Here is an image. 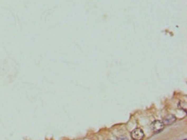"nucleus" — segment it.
Returning a JSON list of instances; mask_svg holds the SVG:
<instances>
[{
    "mask_svg": "<svg viewBox=\"0 0 187 140\" xmlns=\"http://www.w3.org/2000/svg\"><path fill=\"white\" fill-rule=\"evenodd\" d=\"M165 127V125L163 124L161 120H155L151 124V129L155 133H159L162 131Z\"/></svg>",
    "mask_w": 187,
    "mask_h": 140,
    "instance_id": "obj_1",
    "label": "nucleus"
},
{
    "mask_svg": "<svg viewBox=\"0 0 187 140\" xmlns=\"http://www.w3.org/2000/svg\"><path fill=\"white\" fill-rule=\"evenodd\" d=\"M131 138L134 140H142L144 138V132L141 128H136L131 132Z\"/></svg>",
    "mask_w": 187,
    "mask_h": 140,
    "instance_id": "obj_2",
    "label": "nucleus"
},
{
    "mask_svg": "<svg viewBox=\"0 0 187 140\" xmlns=\"http://www.w3.org/2000/svg\"><path fill=\"white\" fill-rule=\"evenodd\" d=\"M176 121V117L174 115H172V114H167L165 118L163 119V124L164 125H172V124H173Z\"/></svg>",
    "mask_w": 187,
    "mask_h": 140,
    "instance_id": "obj_3",
    "label": "nucleus"
},
{
    "mask_svg": "<svg viewBox=\"0 0 187 140\" xmlns=\"http://www.w3.org/2000/svg\"><path fill=\"white\" fill-rule=\"evenodd\" d=\"M179 108H181L184 111H186V103L185 102H179Z\"/></svg>",
    "mask_w": 187,
    "mask_h": 140,
    "instance_id": "obj_4",
    "label": "nucleus"
},
{
    "mask_svg": "<svg viewBox=\"0 0 187 140\" xmlns=\"http://www.w3.org/2000/svg\"><path fill=\"white\" fill-rule=\"evenodd\" d=\"M118 140H128L126 137H122V138H120Z\"/></svg>",
    "mask_w": 187,
    "mask_h": 140,
    "instance_id": "obj_5",
    "label": "nucleus"
}]
</instances>
